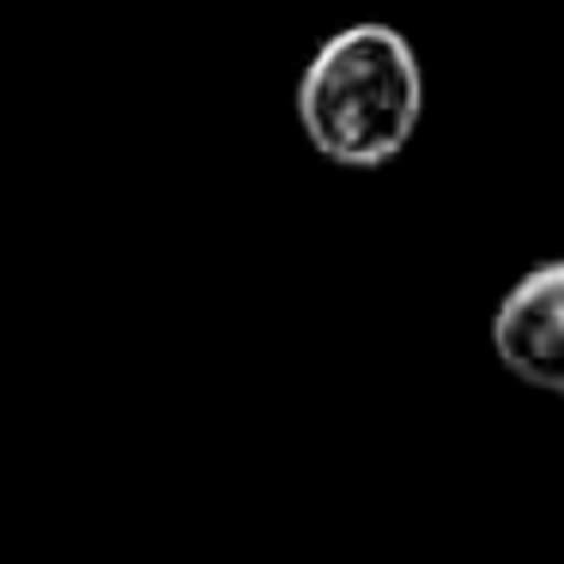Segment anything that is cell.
Returning <instances> with one entry per match:
<instances>
[{
	"label": "cell",
	"instance_id": "cell-1",
	"mask_svg": "<svg viewBox=\"0 0 564 564\" xmlns=\"http://www.w3.org/2000/svg\"><path fill=\"white\" fill-rule=\"evenodd\" d=\"M425 116V74L401 31L346 25L310 55L297 79V122L304 140L334 164L377 171L413 140Z\"/></svg>",
	"mask_w": 564,
	"mask_h": 564
},
{
	"label": "cell",
	"instance_id": "cell-2",
	"mask_svg": "<svg viewBox=\"0 0 564 564\" xmlns=\"http://www.w3.org/2000/svg\"><path fill=\"white\" fill-rule=\"evenodd\" d=\"M491 346L503 370H516L534 389L564 394V261H540L503 292L491 316Z\"/></svg>",
	"mask_w": 564,
	"mask_h": 564
}]
</instances>
